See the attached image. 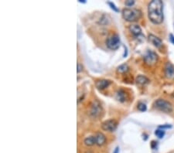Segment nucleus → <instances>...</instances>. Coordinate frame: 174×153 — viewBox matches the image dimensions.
Listing matches in <instances>:
<instances>
[{"label": "nucleus", "mask_w": 174, "mask_h": 153, "mask_svg": "<svg viewBox=\"0 0 174 153\" xmlns=\"http://www.w3.org/2000/svg\"><path fill=\"white\" fill-rule=\"evenodd\" d=\"M163 5L160 0H153L149 4V19L154 24H160L163 21Z\"/></svg>", "instance_id": "obj_1"}, {"label": "nucleus", "mask_w": 174, "mask_h": 153, "mask_svg": "<svg viewBox=\"0 0 174 153\" xmlns=\"http://www.w3.org/2000/svg\"><path fill=\"white\" fill-rule=\"evenodd\" d=\"M141 12L135 9L126 8L122 10V17L128 22H135L141 17Z\"/></svg>", "instance_id": "obj_2"}, {"label": "nucleus", "mask_w": 174, "mask_h": 153, "mask_svg": "<svg viewBox=\"0 0 174 153\" xmlns=\"http://www.w3.org/2000/svg\"><path fill=\"white\" fill-rule=\"evenodd\" d=\"M154 105H155V107L157 109H159L161 111H163V112L170 113L173 111V105L171 104V103L166 101V100H156V101H155V103H154Z\"/></svg>", "instance_id": "obj_3"}, {"label": "nucleus", "mask_w": 174, "mask_h": 153, "mask_svg": "<svg viewBox=\"0 0 174 153\" xmlns=\"http://www.w3.org/2000/svg\"><path fill=\"white\" fill-rule=\"evenodd\" d=\"M106 45L110 50H115L118 49L120 46L119 36L117 34L111 35V36H109L107 39Z\"/></svg>", "instance_id": "obj_4"}, {"label": "nucleus", "mask_w": 174, "mask_h": 153, "mask_svg": "<svg viewBox=\"0 0 174 153\" xmlns=\"http://www.w3.org/2000/svg\"><path fill=\"white\" fill-rule=\"evenodd\" d=\"M144 61L149 65H153L158 61V55L153 50H147L144 55Z\"/></svg>", "instance_id": "obj_5"}, {"label": "nucleus", "mask_w": 174, "mask_h": 153, "mask_svg": "<svg viewBox=\"0 0 174 153\" xmlns=\"http://www.w3.org/2000/svg\"><path fill=\"white\" fill-rule=\"evenodd\" d=\"M102 112V108L99 101H95L91 104V108H90V115L93 118H97Z\"/></svg>", "instance_id": "obj_6"}, {"label": "nucleus", "mask_w": 174, "mask_h": 153, "mask_svg": "<svg viewBox=\"0 0 174 153\" xmlns=\"http://www.w3.org/2000/svg\"><path fill=\"white\" fill-rule=\"evenodd\" d=\"M117 127H118V122L114 119H110V120L104 121L102 124H101V129L104 131H114L116 130Z\"/></svg>", "instance_id": "obj_7"}, {"label": "nucleus", "mask_w": 174, "mask_h": 153, "mask_svg": "<svg viewBox=\"0 0 174 153\" xmlns=\"http://www.w3.org/2000/svg\"><path fill=\"white\" fill-rule=\"evenodd\" d=\"M165 76L168 80L174 81V65L170 62H167L165 65Z\"/></svg>", "instance_id": "obj_8"}, {"label": "nucleus", "mask_w": 174, "mask_h": 153, "mask_svg": "<svg viewBox=\"0 0 174 153\" xmlns=\"http://www.w3.org/2000/svg\"><path fill=\"white\" fill-rule=\"evenodd\" d=\"M149 40L156 48H160L163 46V41H162V40L153 34L149 35Z\"/></svg>", "instance_id": "obj_9"}, {"label": "nucleus", "mask_w": 174, "mask_h": 153, "mask_svg": "<svg viewBox=\"0 0 174 153\" xmlns=\"http://www.w3.org/2000/svg\"><path fill=\"white\" fill-rule=\"evenodd\" d=\"M116 98L120 102H125L128 98V94L124 90H118L116 93Z\"/></svg>", "instance_id": "obj_10"}, {"label": "nucleus", "mask_w": 174, "mask_h": 153, "mask_svg": "<svg viewBox=\"0 0 174 153\" xmlns=\"http://www.w3.org/2000/svg\"><path fill=\"white\" fill-rule=\"evenodd\" d=\"M95 141H96V145L98 146H101L106 142V137L105 135L101 132H98L95 135Z\"/></svg>", "instance_id": "obj_11"}, {"label": "nucleus", "mask_w": 174, "mask_h": 153, "mask_svg": "<svg viewBox=\"0 0 174 153\" xmlns=\"http://www.w3.org/2000/svg\"><path fill=\"white\" fill-rule=\"evenodd\" d=\"M129 30L130 32L133 33L134 36H139L140 35H142V29L139 25H131L129 26Z\"/></svg>", "instance_id": "obj_12"}, {"label": "nucleus", "mask_w": 174, "mask_h": 153, "mask_svg": "<svg viewBox=\"0 0 174 153\" xmlns=\"http://www.w3.org/2000/svg\"><path fill=\"white\" fill-rule=\"evenodd\" d=\"M110 84H111V81H108V80H99L95 83L96 87L100 90H103L108 87Z\"/></svg>", "instance_id": "obj_13"}, {"label": "nucleus", "mask_w": 174, "mask_h": 153, "mask_svg": "<svg viewBox=\"0 0 174 153\" xmlns=\"http://www.w3.org/2000/svg\"><path fill=\"white\" fill-rule=\"evenodd\" d=\"M135 81L139 85H145V84H147L149 82H150V80L149 78H147L145 76L143 75H139L135 79Z\"/></svg>", "instance_id": "obj_14"}, {"label": "nucleus", "mask_w": 174, "mask_h": 153, "mask_svg": "<svg viewBox=\"0 0 174 153\" xmlns=\"http://www.w3.org/2000/svg\"><path fill=\"white\" fill-rule=\"evenodd\" d=\"M84 144L87 146H93L94 145H96V141H95V136H89V137L86 138L84 141Z\"/></svg>", "instance_id": "obj_15"}, {"label": "nucleus", "mask_w": 174, "mask_h": 153, "mask_svg": "<svg viewBox=\"0 0 174 153\" xmlns=\"http://www.w3.org/2000/svg\"><path fill=\"white\" fill-rule=\"evenodd\" d=\"M129 67L127 64H122L119 66H118L117 68V72L119 73V74H124V73H126L127 71H128Z\"/></svg>", "instance_id": "obj_16"}, {"label": "nucleus", "mask_w": 174, "mask_h": 153, "mask_svg": "<svg viewBox=\"0 0 174 153\" xmlns=\"http://www.w3.org/2000/svg\"><path fill=\"white\" fill-rule=\"evenodd\" d=\"M155 135L156 137H158L159 139H163L165 135V131L163 130V129H157V130L155 131Z\"/></svg>", "instance_id": "obj_17"}, {"label": "nucleus", "mask_w": 174, "mask_h": 153, "mask_svg": "<svg viewBox=\"0 0 174 153\" xmlns=\"http://www.w3.org/2000/svg\"><path fill=\"white\" fill-rule=\"evenodd\" d=\"M137 108H138L139 111H142V112H144L147 110V106L146 104H144L143 102H139L138 104H137Z\"/></svg>", "instance_id": "obj_18"}, {"label": "nucleus", "mask_w": 174, "mask_h": 153, "mask_svg": "<svg viewBox=\"0 0 174 153\" xmlns=\"http://www.w3.org/2000/svg\"><path fill=\"white\" fill-rule=\"evenodd\" d=\"M108 4L110 6H111V9H113V10L115 11V12H118V11H119V9H118V8L116 7V6H115V5L113 3H111V2H108Z\"/></svg>", "instance_id": "obj_19"}, {"label": "nucleus", "mask_w": 174, "mask_h": 153, "mask_svg": "<svg viewBox=\"0 0 174 153\" xmlns=\"http://www.w3.org/2000/svg\"><path fill=\"white\" fill-rule=\"evenodd\" d=\"M106 16H103V17L101 18V19H100V22L99 23H101V24H102V25H105V24H108V20H106V19H106Z\"/></svg>", "instance_id": "obj_20"}, {"label": "nucleus", "mask_w": 174, "mask_h": 153, "mask_svg": "<svg viewBox=\"0 0 174 153\" xmlns=\"http://www.w3.org/2000/svg\"><path fill=\"white\" fill-rule=\"evenodd\" d=\"M135 4V1L133 0H128V1H125V6H133Z\"/></svg>", "instance_id": "obj_21"}, {"label": "nucleus", "mask_w": 174, "mask_h": 153, "mask_svg": "<svg viewBox=\"0 0 174 153\" xmlns=\"http://www.w3.org/2000/svg\"><path fill=\"white\" fill-rule=\"evenodd\" d=\"M172 128L171 125H169V124H164V125H160L159 126V129H170Z\"/></svg>", "instance_id": "obj_22"}, {"label": "nucleus", "mask_w": 174, "mask_h": 153, "mask_svg": "<svg viewBox=\"0 0 174 153\" xmlns=\"http://www.w3.org/2000/svg\"><path fill=\"white\" fill-rule=\"evenodd\" d=\"M157 143H158V142H155V141H153V142H151V148H152V149H156L157 145H158Z\"/></svg>", "instance_id": "obj_23"}, {"label": "nucleus", "mask_w": 174, "mask_h": 153, "mask_svg": "<svg viewBox=\"0 0 174 153\" xmlns=\"http://www.w3.org/2000/svg\"><path fill=\"white\" fill-rule=\"evenodd\" d=\"M82 70H83V66H82L81 64H78V70H77V71H78V73L81 72Z\"/></svg>", "instance_id": "obj_24"}, {"label": "nucleus", "mask_w": 174, "mask_h": 153, "mask_svg": "<svg viewBox=\"0 0 174 153\" xmlns=\"http://www.w3.org/2000/svg\"><path fill=\"white\" fill-rule=\"evenodd\" d=\"M170 40L174 45V36L173 34H170Z\"/></svg>", "instance_id": "obj_25"}, {"label": "nucleus", "mask_w": 174, "mask_h": 153, "mask_svg": "<svg viewBox=\"0 0 174 153\" xmlns=\"http://www.w3.org/2000/svg\"><path fill=\"white\" fill-rule=\"evenodd\" d=\"M113 153H119V147H116L115 149L114 150Z\"/></svg>", "instance_id": "obj_26"}, {"label": "nucleus", "mask_w": 174, "mask_h": 153, "mask_svg": "<svg viewBox=\"0 0 174 153\" xmlns=\"http://www.w3.org/2000/svg\"><path fill=\"white\" fill-rule=\"evenodd\" d=\"M127 54H128V50H127V48L125 46V54H124V57H126Z\"/></svg>", "instance_id": "obj_27"}, {"label": "nucleus", "mask_w": 174, "mask_h": 153, "mask_svg": "<svg viewBox=\"0 0 174 153\" xmlns=\"http://www.w3.org/2000/svg\"><path fill=\"white\" fill-rule=\"evenodd\" d=\"M79 3H86V1H85V0H80Z\"/></svg>", "instance_id": "obj_28"}]
</instances>
